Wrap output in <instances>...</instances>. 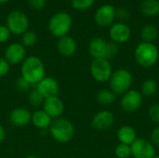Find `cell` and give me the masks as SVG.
I'll list each match as a JSON object with an SVG mask.
<instances>
[{"instance_id": "obj_1", "label": "cell", "mask_w": 159, "mask_h": 158, "mask_svg": "<svg viewBox=\"0 0 159 158\" xmlns=\"http://www.w3.org/2000/svg\"><path fill=\"white\" fill-rule=\"evenodd\" d=\"M20 76L32 86H35L46 76L45 63L36 56L26 57L20 65Z\"/></svg>"}, {"instance_id": "obj_2", "label": "cell", "mask_w": 159, "mask_h": 158, "mask_svg": "<svg viewBox=\"0 0 159 158\" xmlns=\"http://www.w3.org/2000/svg\"><path fill=\"white\" fill-rule=\"evenodd\" d=\"M48 130L51 137L60 143H67L71 142L75 133L74 124L64 117L53 119Z\"/></svg>"}, {"instance_id": "obj_3", "label": "cell", "mask_w": 159, "mask_h": 158, "mask_svg": "<svg viewBox=\"0 0 159 158\" xmlns=\"http://www.w3.org/2000/svg\"><path fill=\"white\" fill-rule=\"evenodd\" d=\"M134 57L140 66L151 68L158 61L159 50L154 43L142 42L135 48Z\"/></svg>"}, {"instance_id": "obj_4", "label": "cell", "mask_w": 159, "mask_h": 158, "mask_svg": "<svg viewBox=\"0 0 159 158\" xmlns=\"http://www.w3.org/2000/svg\"><path fill=\"white\" fill-rule=\"evenodd\" d=\"M73 19L70 14L64 11H60L55 13L48 21V31L49 33L58 38L63 37L68 34L72 28Z\"/></svg>"}, {"instance_id": "obj_5", "label": "cell", "mask_w": 159, "mask_h": 158, "mask_svg": "<svg viewBox=\"0 0 159 158\" xmlns=\"http://www.w3.org/2000/svg\"><path fill=\"white\" fill-rule=\"evenodd\" d=\"M110 88L115 94H124L130 89L132 75L127 69H118L114 72L109 79Z\"/></svg>"}, {"instance_id": "obj_6", "label": "cell", "mask_w": 159, "mask_h": 158, "mask_svg": "<svg viewBox=\"0 0 159 158\" xmlns=\"http://www.w3.org/2000/svg\"><path fill=\"white\" fill-rule=\"evenodd\" d=\"M6 26L9 32L16 35H22L29 27V20L20 10H12L7 17Z\"/></svg>"}, {"instance_id": "obj_7", "label": "cell", "mask_w": 159, "mask_h": 158, "mask_svg": "<svg viewBox=\"0 0 159 158\" xmlns=\"http://www.w3.org/2000/svg\"><path fill=\"white\" fill-rule=\"evenodd\" d=\"M90 74L94 80L100 83L109 81L113 69L109 60L106 59H93L90 64Z\"/></svg>"}, {"instance_id": "obj_8", "label": "cell", "mask_w": 159, "mask_h": 158, "mask_svg": "<svg viewBox=\"0 0 159 158\" xmlns=\"http://www.w3.org/2000/svg\"><path fill=\"white\" fill-rule=\"evenodd\" d=\"M143 95L136 89H129L123 94L120 100V106L127 113L137 111L143 104Z\"/></svg>"}, {"instance_id": "obj_9", "label": "cell", "mask_w": 159, "mask_h": 158, "mask_svg": "<svg viewBox=\"0 0 159 158\" xmlns=\"http://www.w3.org/2000/svg\"><path fill=\"white\" fill-rule=\"evenodd\" d=\"M130 148L131 156L134 158H152L156 156L154 144L145 139H136Z\"/></svg>"}, {"instance_id": "obj_10", "label": "cell", "mask_w": 159, "mask_h": 158, "mask_svg": "<svg viewBox=\"0 0 159 158\" xmlns=\"http://www.w3.org/2000/svg\"><path fill=\"white\" fill-rule=\"evenodd\" d=\"M116 17V9L113 5L104 4L101 6L94 14V20L100 27L110 26Z\"/></svg>"}, {"instance_id": "obj_11", "label": "cell", "mask_w": 159, "mask_h": 158, "mask_svg": "<svg viewBox=\"0 0 159 158\" xmlns=\"http://www.w3.org/2000/svg\"><path fill=\"white\" fill-rule=\"evenodd\" d=\"M25 58L26 50L21 43L9 44L4 52V59L8 62L9 65H17L20 63L21 64Z\"/></svg>"}, {"instance_id": "obj_12", "label": "cell", "mask_w": 159, "mask_h": 158, "mask_svg": "<svg viewBox=\"0 0 159 158\" xmlns=\"http://www.w3.org/2000/svg\"><path fill=\"white\" fill-rule=\"evenodd\" d=\"M109 35L112 42L116 44H124L130 38L131 30L124 22H116L112 24L109 30Z\"/></svg>"}, {"instance_id": "obj_13", "label": "cell", "mask_w": 159, "mask_h": 158, "mask_svg": "<svg viewBox=\"0 0 159 158\" xmlns=\"http://www.w3.org/2000/svg\"><path fill=\"white\" fill-rule=\"evenodd\" d=\"M35 88L45 99L58 96L60 92V85L58 81L50 76H45L35 85Z\"/></svg>"}, {"instance_id": "obj_14", "label": "cell", "mask_w": 159, "mask_h": 158, "mask_svg": "<svg viewBox=\"0 0 159 158\" xmlns=\"http://www.w3.org/2000/svg\"><path fill=\"white\" fill-rule=\"evenodd\" d=\"M42 109L52 118L56 119L61 117L64 111V103L59 96L45 99Z\"/></svg>"}, {"instance_id": "obj_15", "label": "cell", "mask_w": 159, "mask_h": 158, "mask_svg": "<svg viewBox=\"0 0 159 158\" xmlns=\"http://www.w3.org/2000/svg\"><path fill=\"white\" fill-rule=\"evenodd\" d=\"M115 121V115L108 110L98 112L91 120V126L94 129L102 131L110 129Z\"/></svg>"}, {"instance_id": "obj_16", "label": "cell", "mask_w": 159, "mask_h": 158, "mask_svg": "<svg viewBox=\"0 0 159 158\" xmlns=\"http://www.w3.org/2000/svg\"><path fill=\"white\" fill-rule=\"evenodd\" d=\"M32 113L24 107H18L13 109L8 116L9 123L16 128H22L30 124Z\"/></svg>"}, {"instance_id": "obj_17", "label": "cell", "mask_w": 159, "mask_h": 158, "mask_svg": "<svg viewBox=\"0 0 159 158\" xmlns=\"http://www.w3.org/2000/svg\"><path fill=\"white\" fill-rule=\"evenodd\" d=\"M108 43L103 38L95 37L89 44V52L93 59L108 60Z\"/></svg>"}, {"instance_id": "obj_18", "label": "cell", "mask_w": 159, "mask_h": 158, "mask_svg": "<svg viewBox=\"0 0 159 158\" xmlns=\"http://www.w3.org/2000/svg\"><path fill=\"white\" fill-rule=\"evenodd\" d=\"M76 49H77V44L73 37L69 35H65L63 37L59 38L57 42V50L61 56L71 57L76 52Z\"/></svg>"}, {"instance_id": "obj_19", "label": "cell", "mask_w": 159, "mask_h": 158, "mask_svg": "<svg viewBox=\"0 0 159 158\" xmlns=\"http://www.w3.org/2000/svg\"><path fill=\"white\" fill-rule=\"evenodd\" d=\"M52 120L53 119L43 109H37L32 113L31 123L38 129H48Z\"/></svg>"}, {"instance_id": "obj_20", "label": "cell", "mask_w": 159, "mask_h": 158, "mask_svg": "<svg viewBox=\"0 0 159 158\" xmlns=\"http://www.w3.org/2000/svg\"><path fill=\"white\" fill-rule=\"evenodd\" d=\"M117 139L120 143L131 145L136 138V131L130 126H122L117 131Z\"/></svg>"}, {"instance_id": "obj_21", "label": "cell", "mask_w": 159, "mask_h": 158, "mask_svg": "<svg viewBox=\"0 0 159 158\" xmlns=\"http://www.w3.org/2000/svg\"><path fill=\"white\" fill-rule=\"evenodd\" d=\"M140 9L144 16H157L159 14V0H143Z\"/></svg>"}, {"instance_id": "obj_22", "label": "cell", "mask_w": 159, "mask_h": 158, "mask_svg": "<svg viewBox=\"0 0 159 158\" xmlns=\"http://www.w3.org/2000/svg\"><path fill=\"white\" fill-rule=\"evenodd\" d=\"M96 100L102 105H110L116 100V94L109 89H102L97 93Z\"/></svg>"}, {"instance_id": "obj_23", "label": "cell", "mask_w": 159, "mask_h": 158, "mask_svg": "<svg viewBox=\"0 0 159 158\" xmlns=\"http://www.w3.org/2000/svg\"><path fill=\"white\" fill-rule=\"evenodd\" d=\"M158 35V30L157 28L153 24H147L145 25L141 32V36L143 39V42H148L153 43Z\"/></svg>"}, {"instance_id": "obj_24", "label": "cell", "mask_w": 159, "mask_h": 158, "mask_svg": "<svg viewBox=\"0 0 159 158\" xmlns=\"http://www.w3.org/2000/svg\"><path fill=\"white\" fill-rule=\"evenodd\" d=\"M28 103L35 108L41 107L44 103L45 98L39 93V91L34 88L28 92Z\"/></svg>"}, {"instance_id": "obj_25", "label": "cell", "mask_w": 159, "mask_h": 158, "mask_svg": "<svg viewBox=\"0 0 159 158\" xmlns=\"http://www.w3.org/2000/svg\"><path fill=\"white\" fill-rule=\"evenodd\" d=\"M157 82L155 79H146L142 85V95L150 97L157 91Z\"/></svg>"}, {"instance_id": "obj_26", "label": "cell", "mask_w": 159, "mask_h": 158, "mask_svg": "<svg viewBox=\"0 0 159 158\" xmlns=\"http://www.w3.org/2000/svg\"><path fill=\"white\" fill-rule=\"evenodd\" d=\"M37 42V35L34 31L27 30L21 35V45L24 47H32Z\"/></svg>"}, {"instance_id": "obj_27", "label": "cell", "mask_w": 159, "mask_h": 158, "mask_svg": "<svg viewBox=\"0 0 159 158\" xmlns=\"http://www.w3.org/2000/svg\"><path fill=\"white\" fill-rule=\"evenodd\" d=\"M115 154L118 158H129L131 156L130 145L124 144V143L118 144L115 150Z\"/></svg>"}, {"instance_id": "obj_28", "label": "cell", "mask_w": 159, "mask_h": 158, "mask_svg": "<svg viewBox=\"0 0 159 158\" xmlns=\"http://www.w3.org/2000/svg\"><path fill=\"white\" fill-rule=\"evenodd\" d=\"M94 2L95 0H71L72 7L78 10H85L91 7Z\"/></svg>"}, {"instance_id": "obj_29", "label": "cell", "mask_w": 159, "mask_h": 158, "mask_svg": "<svg viewBox=\"0 0 159 158\" xmlns=\"http://www.w3.org/2000/svg\"><path fill=\"white\" fill-rule=\"evenodd\" d=\"M15 86H16V88L18 89V91L22 92V93L29 92L31 89V87H32V85L26 79H24L22 76H20L19 78H17Z\"/></svg>"}, {"instance_id": "obj_30", "label": "cell", "mask_w": 159, "mask_h": 158, "mask_svg": "<svg viewBox=\"0 0 159 158\" xmlns=\"http://www.w3.org/2000/svg\"><path fill=\"white\" fill-rule=\"evenodd\" d=\"M149 117L153 123L159 124V103L153 104L149 108Z\"/></svg>"}, {"instance_id": "obj_31", "label": "cell", "mask_w": 159, "mask_h": 158, "mask_svg": "<svg viewBox=\"0 0 159 158\" xmlns=\"http://www.w3.org/2000/svg\"><path fill=\"white\" fill-rule=\"evenodd\" d=\"M9 67H10V65L4 59V57H0V78L6 76L8 74Z\"/></svg>"}, {"instance_id": "obj_32", "label": "cell", "mask_w": 159, "mask_h": 158, "mask_svg": "<svg viewBox=\"0 0 159 158\" xmlns=\"http://www.w3.org/2000/svg\"><path fill=\"white\" fill-rule=\"evenodd\" d=\"M11 33L6 25H0V43L7 42L10 37Z\"/></svg>"}, {"instance_id": "obj_33", "label": "cell", "mask_w": 159, "mask_h": 158, "mask_svg": "<svg viewBox=\"0 0 159 158\" xmlns=\"http://www.w3.org/2000/svg\"><path fill=\"white\" fill-rule=\"evenodd\" d=\"M118 52V45L114 42L108 43V60L114 58Z\"/></svg>"}, {"instance_id": "obj_34", "label": "cell", "mask_w": 159, "mask_h": 158, "mask_svg": "<svg viewBox=\"0 0 159 158\" xmlns=\"http://www.w3.org/2000/svg\"><path fill=\"white\" fill-rule=\"evenodd\" d=\"M116 17H118L120 20H127L130 18V13L128 9L121 7V8L116 9Z\"/></svg>"}, {"instance_id": "obj_35", "label": "cell", "mask_w": 159, "mask_h": 158, "mask_svg": "<svg viewBox=\"0 0 159 158\" xmlns=\"http://www.w3.org/2000/svg\"><path fill=\"white\" fill-rule=\"evenodd\" d=\"M29 5L34 9H41L46 6V0H27Z\"/></svg>"}, {"instance_id": "obj_36", "label": "cell", "mask_w": 159, "mask_h": 158, "mask_svg": "<svg viewBox=\"0 0 159 158\" xmlns=\"http://www.w3.org/2000/svg\"><path fill=\"white\" fill-rule=\"evenodd\" d=\"M151 142L154 145L159 146V127H157L153 129L151 133Z\"/></svg>"}, {"instance_id": "obj_37", "label": "cell", "mask_w": 159, "mask_h": 158, "mask_svg": "<svg viewBox=\"0 0 159 158\" xmlns=\"http://www.w3.org/2000/svg\"><path fill=\"white\" fill-rule=\"evenodd\" d=\"M6 137H7L6 129H5V128L0 124V143H2V142L6 140Z\"/></svg>"}, {"instance_id": "obj_38", "label": "cell", "mask_w": 159, "mask_h": 158, "mask_svg": "<svg viewBox=\"0 0 159 158\" xmlns=\"http://www.w3.org/2000/svg\"><path fill=\"white\" fill-rule=\"evenodd\" d=\"M25 158H38L37 156H34V155H29V156H27Z\"/></svg>"}, {"instance_id": "obj_39", "label": "cell", "mask_w": 159, "mask_h": 158, "mask_svg": "<svg viewBox=\"0 0 159 158\" xmlns=\"http://www.w3.org/2000/svg\"><path fill=\"white\" fill-rule=\"evenodd\" d=\"M9 0H0V4H3V3H7L8 2Z\"/></svg>"}, {"instance_id": "obj_40", "label": "cell", "mask_w": 159, "mask_h": 158, "mask_svg": "<svg viewBox=\"0 0 159 158\" xmlns=\"http://www.w3.org/2000/svg\"><path fill=\"white\" fill-rule=\"evenodd\" d=\"M152 158H159V156H155L154 157H152Z\"/></svg>"}]
</instances>
